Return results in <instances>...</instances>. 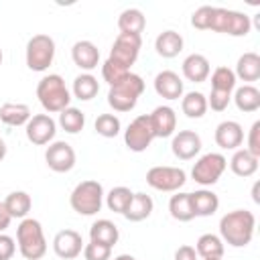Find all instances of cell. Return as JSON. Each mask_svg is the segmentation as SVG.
Segmentation results:
<instances>
[{
	"label": "cell",
	"instance_id": "7",
	"mask_svg": "<svg viewBox=\"0 0 260 260\" xmlns=\"http://www.w3.org/2000/svg\"><path fill=\"white\" fill-rule=\"evenodd\" d=\"M55 41L53 37L45 35V32H39V35H32L26 43V51H24V61H26V67L30 71H37V73H43L47 71L53 61H55Z\"/></svg>",
	"mask_w": 260,
	"mask_h": 260
},
{
	"label": "cell",
	"instance_id": "15",
	"mask_svg": "<svg viewBox=\"0 0 260 260\" xmlns=\"http://www.w3.org/2000/svg\"><path fill=\"white\" fill-rule=\"evenodd\" d=\"M201 136L195 130H179L173 134L171 150L179 160H191L201 152Z\"/></svg>",
	"mask_w": 260,
	"mask_h": 260
},
{
	"label": "cell",
	"instance_id": "11",
	"mask_svg": "<svg viewBox=\"0 0 260 260\" xmlns=\"http://www.w3.org/2000/svg\"><path fill=\"white\" fill-rule=\"evenodd\" d=\"M152 140H154V134H152L148 114L136 116L124 130V144L132 152H144L152 144Z\"/></svg>",
	"mask_w": 260,
	"mask_h": 260
},
{
	"label": "cell",
	"instance_id": "41",
	"mask_svg": "<svg viewBox=\"0 0 260 260\" xmlns=\"http://www.w3.org/2000/svg\"><path fill=\"white\" fill-rule=\"evenodd\" d=\"M211 10H213V6H207V4L199 6L191 14V26L197 28V30H207L209 28V20H211Z\"/></svg>",
	"mask_w": 260,
	"mask_h": 260
},
{
	"label": "cell",
	"instance_id": "37",
	"mask_svg": "<svg viewBox=\"0 0 260 260\" xmlns=\"http://www.w3.org/2000/svg\"><path fill=\"white\" fill-rule=\"evenodd\" d=\"M236 75H234V69L221 65V67H215L213 73H211V89L213 91H223V93H234L236 89Z\"/></svg>",
	"mask_w": 260,
	"mask_h": 260
},
{
	"label": "cell",
	"instance_id": "6",
	"mask_svg": "<svg viewBox=\"0 0 260 260\" xmlns=\"http://www.w3.org/2000/svg\"><path fill=\"white\" fill-rule=\"evenodd\" d=\"M207 30L230 35V37H246L252 30V20H250V16L246 12H238V10L213 6L211 20H209V28Z\"/></svg>",
	"mask_w": 260,
	"mask_h": 260
},
{
	"label": "cell",
	"instance_id": "29",
	"mask_svg": "<svg viewBox=\"0 0 260 260\" xmlns=\"http://www.w3.org/2000/svg\"><path fill=\"white\" fill-rule=\"evenodd\" d=\"M144 26H146V18L140 8H126L118 16V28L124 35H140L142 37Z\"/></svg>",
	"mask_w": 260,
	"mask_h": 260
},
{
	"label": "cell",
	"instance_id": "42",
	"mask_svg": "<svg viewBox=\"0 0 260 260\" xmlns=\"http://www.w3.org/2000/svg\"><path fill=\"white\" fill-rule=\"evenodd\" d=\"M246 150L250 154H254L256 158H260V120H256L250 130H248V138H246Z\"/></svg>",
	"mask_w": 260,
	"mask_h": 260
},
{
	"label": "cell",
	"instance_id": "30",
	"mask_svg": "<svg viewBox=\"0 0 260 260\" xmlns=\"http://www.w3.org/2000/svg\"><path fill=\"white\" fill-rule=\"evenodd\" d=\"M4 207L10 213V217L14 219H24L28 217V211L32 207V199L26 191H10L4 199Z\"/></svg>",
	"mask_w": 260,
	"mask_h": 260
},
{
	"label": "cell",
	"instance_id": "22",
	"mask_svg": "<svg viewBox=\"0 0 260 260\" xmlns=\"http://www.w3.org/2000/svg\"><path fill=\"white\" fill-rule=\"evenodd\" d=\"M236 79L248 81V85H252V81L260 79V55L254 51H248L244 55H240L236 69H234Z\"/></svg>",
	"mask_w": 260,
	"mask_h": 260
},
{
	"label": "cell",
	"instance_id": "12",
	"mask_svg": "<svg viewBox=\"0 0 260 260\" xmlns=\"http://www.w3.org/2000/svg\"><path fill=\"white\" fill-rule=\"evenodd\" d=\"M24 134H26L28 142H32L35 146L51 144L57 134V122L51 118V114H35L26 122Z\"/></svg>",
	"mask_w": 260,
	"mask_h": 260
},
{
	"label": "cell",
	"instance_id": "8",
	"mask_svg": "<svg viewBox=\"0 0 260 260\" xmlns=\"http://www.w3.org/2000/svg\"><path fill=\"white\" fill-rule=\"evenodd\" d=\"M225 169H228V158L221 152H207L195 160L191 169V177L197 185L207 189L221 179Z\"/></svg>",
	"mask_w": 260,
	"mask_h": 260
},
{
	"label": "cell",
	"instance_id": "34",
	"mask_svg": "<svg viewBox=\"0 0 260 260\" xmlns=\"http://www.w3.org/2000/svg\"><path fill=\"white\" fill-rule=\"evenodd\" d=\"M132 195H134V191H130L124 185H118V187H112L108 191V195H104V201H106V205H108L110 211L124 215V211L128 209V205L132 201Z\"/></svg>",
	"mask_w": 260,
	"mask_h": 260
},
{
	"label": "cell",
	"instance_id": "4",
	"mask_svg": "<svg viewBox=\"0 0 260 260\" xmlns=\"http://www.w3.org/2000/svg\"><path fill=\"white\" fill-rule=\"evenodd\" d=\"M144 79L136 73H128L122 77L116 85H110L108 91V104L114 112H130L136 108L138 98L144 93Z\"/></svg>",
	"mask_w": 260,
	"mask_h": 260
},
{
	"label": "cell",
	"instance_id": "13",
	"mask_svg": "<svg viewBox=\"0 0 260 260\" xmlns=\"http://www.w3.org/2000/svg\"><path fill=\"white\" fill-rule=\"evenodd\" d=\"M75 150L65 140H53L45 150V162L53 173H69L75 167Z\"/></svg>",
	"mask_w": 260,
	"mask_h": 260
},
{
	"label": "cell",
	"instance_id": "45",
	"mask_svg": "<svg viewBox=\"0 0 260 260\" xmlns=\"http://www.w3.org/2000/svg\"><path fill=\"white\" fill-rule=\"evenodd\" d=\"M173 260H199V256H197V252H195L193 246L183 244V246H179L175 250V258Z\"/></svg>",
	"mask_w": 260,
	"mask_h": 260
},
{
	"label": "cell",
	"instance_id": "1",
	"mask_svg": "<svg viewBox=\"0 0 260 260\" xmlns=\"http://www.w3.org/2000/svg\"><path fill=\"white\" fill-rule=\"evenodd\" d=\"M256 230V217L248 209H234L219 219V238L232 248H246Z\"/></svg>",
	"mask_w": 260,
	"mask_h": 260
},
{
	"label": "cell",
	"instance_id": "40",
	"mask_svg": "<svg viewBox=\"0 0 260 260\" xmlns=\"http://www.w3.org/2000/svg\"><path fill=\"white\" fill-rule=\"evenodd\" d=\"M130 71H124L122 67H118V65H114L112 61H104V65H102V77H104V81L108 83V85H116L122 77H126Z\"/></svg>",
	"mask_w": 260,
	"mask_h": 260
},
{
	"label": "cell",
	"instance_id": "3",
	"mask_svg": "<svg viewBox=\"0 0 260 260\" xmlns=\"http://www.w3.org/2000/svg\"><path fill=\"white\" fill-rule=\"evenodd\" d=\"M16 246L24 260H41L47 254V238L39 219L35 217L20 219L16 228Z\"/></svg>",
	"mask_w": 260,
	"mask_h": 260
},
{
	"label": "cell",
	"instance_id": "48",
	"mask_svg": "<svg viewBox=\"0 0 260 260\" xmlns=\"http://www.w3.org/2000/svg\"><path fill=\"white\" fill-rule=\"evenodd\" d=\"M114 260H136L134 256H130V254H118Z\"/></svg>",
	"mask_w": 260,
	"mask_h": 260
},
{
	"label": "cell",
	"instance_id": "32",
	"mask_svg": "<svg viewBox=\"0 0 260 260\" xmlns=\"http://www.w3.org/2000/svg\"><path fill=\"white\" fill-rule=\"evenodd\" d=\"M181 110L191 120L203 118L205 112H207V98H205V93H201V91H187V93H183Z\"/></svg>",
	"mask_w": 260,
	"mask_h": 260
},
{
	"label": "cell",
	"instance_id": "46",
	"mask_svg": "<svg viewBox=\"0 0 260 260\" xmlns=\"http://www.w3.org/2000/svg\"><path fill=\"white\" fill-rule=\"evenodd\" d=\"M10 221H12V217H10V213L6 211L4 201H0V234H4V232H6V228L10 225Z\"/></svg>",
	"mask_w": 260,
	"mask_h": 260
},
{
	"label": "cell",
	"instance_id": "20",
	"mask_svg": "<svg viewBox=\"0 0 260 260\" xmlns=\"http://www.w3.org/2000/svg\"><path fill=\"white\" fill-rule=\"evenodd\" d=\"M71 59H73V63H75L81 71L89 73V71H93V69L98 67V63H100V49H98L91 41H77V43L71 47Z\"/></svg>",
	"mask_w": 260,
	"mask_h": 260
},
{
	"label": "cell",
	"instance_id": "39",
	"mask_svg": "<svg viewBox=\"0 0 260 260\" xmlns=\"http://www.w3.org/2000/svg\"><path fill=\"white\" fill-rule=\"evenodd\" d=\"M83 258L85 260H112V248L89 240V244L83 246Z\"/></svg>",
	"mask_w": 260,
	"mask_h": 260
},
{
	"label": "cell",
	"instance_id": "18",
	"mask_svg": "<svg viewBox=\"0 0 260 260\" xmlns=\"http://www.w3.org/2000/svg\"><path fill=\"white\" fill-rule=\"evenodd\" d=\"M154 91H156L160 98L169 100V102L179 100V98H183V93H185L183 79L179 77V73H175V71H171V69L158 71L156 77H154Z\"/></svg>",
	"mask_w": 260,
	"mask_h": 260
},
{
	"label": "cell",
	"instance_id": "10",
	"mask_svg": "<svg viewBox=\"0 0 260 260\" xmlns=\"http://www.w3.org/2000/svg\"><path fill=\"white\" fill-rule=\"evenodd\" d=\"M146 183H148V187H152L156 191L177 193L187 183V173L181 167L158 165V167H150L146 171Z\"/></svg>",
	"mask_w": 260,
	"mask_h": 260
},
{
	"label": "cell",
	"instance_id": "36",
	"mask_svg": "<svg viewBox=\"0 0 260 260\" xmlns=\"http://www.w3.org/2000/svg\"><path fill=\"white\" fill-rule=\"evenodd\" d=\"M67 134H77V132H81L83 130V126H85V114L79 110V108H73V106H69V108H65L61 114H59V122H57Z\"/></svg>",
	"mask_w": 260,
	"mask_h": 260
},
{
	"label": "cell",
	"instance_id": "33",
	"mask_svg": "<svg viewBox=\"0 0 260 260\" xmlns=\"http://www.w3.org/2000/svg\"><path fill=\"white\" fill-rule=\"evenodd\" d=\"M223 250H225V244L217 234H203L197 238L195 252L201 258H221Z\"/></svg>",
	"mask_w": 260,
	"mask_h": 260
},
{
	"label": "cell",
	"instance_id": "14",
	"mask_svg": "<svg viewBox=\"0 0 260 260\" xmlns=\"http://www.w3.org/2000/svg\"><path fill=\"white\" fill-rule=\"evenodd\" d=\"M83 238L75 230H61L53 238V252L61 260H73L83 252Z\"/></svg>",
	"mask_w": 260,
	"mask_h": 260
},
{
	"label": "cell",
	"instance_id": "5",
	"mask_svg": "<svg viewBox=\"0 0 260 260\" xmlns=\"http://www.w3.org/2000/svg\"><path fill=\"white\" fill-rule=\"evenodd\" d=\"M104 187L95 179H85L77 183L69 195V205L79 215H95L104 205Z\"/></svg>",
	"mask_w": 260,
	"mask_h": 260
},
{
	"label": "cell",
	"instance_id": "44",
	"mask_svg": "<svg viewBox=\"0 0 260 260\" xmlns=\"http://www.w3.org/2000/svg\"><path fill=\"white\" fill-rule=\"evenodd\" d=\"M16 254V242L8 234H0V260H12Z\"/></svg>",
	"mask_w": 260,
	"mask_h": 260
},
{
	"label": "cell",
	"instance_id": "17",
	"mask_svg": "<svg viewBox=\"0 0 260 260\" xmlns=\"http://www.w3.org/2000/svg\"><path fill=\"white\" fill-rule=\"evenodd\" d=\"M154 138H169L177 130V114L171 106H156L148 114Z\"/></svg>",
	"mask_w": 260,
	"mask_h": 260
},
{
	"label": "cell",
	"instance_id": "38",
	"mask_svg": "<svg viewBox=\"0 0 260 260\" xmlns=\"http://www.w3.org/2000/svg\"><path fill=\"white\" fill-rule=\"evenodd\" d=\"M93 128L104 138H116L122 130V124H120V118L116 114H100L93 122Z\"/></svg>",
	"mask_w": 260,
	"mask_h": 260
},
{
	"label": "cell",
	"instance_id": "9",
	"mask_svg": "<svg viewBox=\"0 0 260 260\" xmlns=\"http://www.w3.org/2000/svg\"><path fill=\"white\" fill-rule=\"evenodd\" d=\"M140 47H142V37L140 35H124L120 32L110 49L108 61H112L114 65L122 67L124 71H130V67L136 63L138 55H140Z\"/></svg>",
	"mask_w": 260,
	"mask_h": 260
},
{
	"label": "cell",
	"instance_id": "2",
	"mask_svg": "<svg viewBox=\"0 0 260 260\" xmlns=\"http://www.w3.org/2000/svg\"><path fill=\"white\" fill-rule=\"evenodd\" d=\"M39 104L47 114H61L71 104V91L65 85V79L59 73H49L37 83Z\"/></svg>",
	"mask_w": 260,
	"mask_h": 260
},
{
	"label": "cell",
	"instance_id": "16",
	"mask_svg": "<svg viewBox=\"0 0 260 260\" xmlns=\"http://www.w3.org/2000/svg\"><path fill=\"white\" fill-rule=\"evenodd\" d=\"M213 138L221 150H238L244 144V128L236 120H223L215 126Z\"/></svg>",
	"mask_w": 260,
	"mask_h": 260
},
{
	"label": "cell",
	"instance_id": "19",
	"mask_svg": "<svg viewBox=\"0 0 260 260\" xmlns=\"http://www.w3.org/2000/svg\"><path fill=\"white\" fill-rule=\"evenodd\" d=\"M181 71H183V77L187 81H193V83H203L207 81L209 73H211V65H209V59L201 53H191L183 59V65H181Z\"/></svg>",
	"mask_w": 260,
	"mask_h": 260
},
{
	"label": "cell",
	"instance_id": "26",
	"mask_svg": "<svg viewBox=\"0 0 260 260\" xmlns=\"http://www.w3.org/2000/svg\"><path fill=\"white\" fill-rule=\"evenodd\" d=\"M236 108L244 114H252L260 108V89L254 87V85H240L234 89V95H232Z\"/></svg>",
	"mask_w": 260,
	"mask_h": 260
},
{
	"label": "cell",
	"instance_id": "23",
	"mask_svg": "<svg viewBox=\"0 0 260 260\" xmlns=\"http://www.w3.org/2000/svg\"><path fill=\"white\" fill-rule=\"evenodd\" d=\"M183 45H185V41H183V37L177 32V30H162L156 39H154V49H156V53L162 57V59H173V57H177L181 51H183Z\"/></svg>",
	"mask_w": 260,
	"mask_h": 260
},
{
	"label": "cell",
	"instance_id": "35",
	"mask_svg": "<svg viewBox=\"0 0 260 260\" xmlns=\"http://www.w3.org/2000/svg\"><path fill=\"white\" fill-rule=\"evenodd\" d=\"M169 213H171V217L177 219V221H191L195 215H193V207H191L189 193L177 191V193L169 199Z\"/></svg>",
	"mask_w": 260,
	"mask_h": 260
},
{
	"label": "cell",
	"instance_id": "47",
	"mask_svg": "<svg viewBox=\"0 0 260 260\" xmlns=\"http://www.w3.org/2000/svg\"><path fill=\"white\" fill-rule=\"evenodd\" d=\"M4 156H6V142H4V138L0 136V162L4 160Z\"/></svg>",
	"mask_w": 260,
	"mask_h": 260
},
{
	"label": "cell",
	"instance_id": "50",
	"mask_svg": "<svg viewBox=\"0 0 260 260\" xmlns=\"http://www.w3.org/2000/svg\"><path fill=\"white\" fill-rule=\"evenodd\" d=\"M2 61H4V53H2V49H0V65H2Z\"/></svg>",
	"mask_w": 260,
	"mask_h": 260
},
{
	"label": "cell",
	"instance_id": "31",
	"mask_svg": "<svg viewBox=\"0 0 260 260\" xmlns=\"http://www.w3.org/2000/svg\"><path fill=\"white\" fill-rule=\"evenodd\" d=\"M98 91H100V81L91 73H79L73 79V87H71L73 98H77L81 102H89L98 95Z\"/></svg>",
	"mask_w": 260,
	"mask_h": 260
},
{
	"label": "cell",
	"instance_id": "49",
	"mask_svg": "<svg viewBox=\"0 0 260 260\" xmlns=\"http://www.w3.org/2000/svg\"><path fill=\"white\" fill-rule=\"evenodd\" d=\"M252 195H254V201L258 203V201H260V197H258V183L254 185V189H252Z\"/></svg>",
	"mask_w": 260,
	"mask_h": 260
},
{
	"label": "cell",
	"instance_id": "24",
	"mask_svg": "<svg viewBox=\"0 0 260 260\" xmlns=\"http://www.w3.org/2000/svg\"><path fill=\"white\" fill-rule=\"evenodd\" d=\"M89 240L114 248V246L118 244V240H120V230H118V225H116L114 221H110V219H98V221H93L91 228H89Z\"/></svg>",
	"mask_w": 260,
	"mask_h": 260
},
{
	"label": "cell",
	"instance_id": "25",
	"mask_svg": "<svg viewBox=\"0 0 260 260\" xmlns=\"http://www.w3.org/2000/svg\"><path fill=\"white\" fill-rule=\"evenodd\" d=\"M30 108L20 102H6L0 106V122L6 126H26L30 120Z\"/></svg>",
	"mask_w": 260,
	"mask_h": 260
},
{
	"label": "cell",
	"instance_id": "27",
	"mask_svg": "<svg viewBox=\"0 0 260 260\" xmlns=\"http://www.w3.org/2000/svg\"><path fill=\"white\" fill-rule=\"evenodd\" d=\"M152 209H154V201H152L150 195H146V193H134L128 209L124 211V217L128 221H134V223L136 221H144L146 217H150Z\"/></svg>",
	"mask_w": 260,
	"mask_h": 260
},
{
	"label": "cell",
	"instance_id": "28",
	"mask_svg": "<svg viewBox=\"0 0 260 260\" xmlns=\"http://www.w3.org/2000/svg\"><path fill=\"white\" fill-rule=\"evenodd\" d=\"M258 160L260 158L250 154L246 148H238V150H234V154L230 158V169H232L234 175L246 179V177H252L258 171Z\"/></svg>",
	"mask_w": 260,
	"mask_h": 260
},
{
	"label": "cell",
	"instance_id": "21",
	"mask_svg": "<svg viewBox=\"0 0 260 260\" xmlns=\"http://www.w3.org/2000/svg\"><path fill=\"white\" fill-rule=\"evenodd\" d=\"M189 199H191L195 217H209L219 209V197L211 189H205V187L197 189V191L189 193Z\"/></svg>",
	"mask_w": 260,
	"mask_h": 260
},
{
	"label": "cell",
	"instance_id": "51",
	"mask_svg": "<svg viewBox=\"0 0 260 260\" xmlns=\"http://www.w3.org/2000/svg\"><path fill=\"white\" fill-rule=\"evenodd\" d=\"M201 260H221V258H201Z\"/></svg>",
	"mask_w": 260,
	"mask_h": 260
},
{
	"label": "cell",
	"instance_id": "43",
	"mask_svg": "<svg viewBox=\"0 0 260 260\" xmlns=\"http://www.w3.org/2000/svg\"><path fill=\"white\" fill-rule=\"evenodd\" d=\"M232 102V93H223V91H209L207 98V108H211L213 112H223Z\"/></svg>",
	"mask_w": 260,
	"mask_h": 260
}]
</instances>
